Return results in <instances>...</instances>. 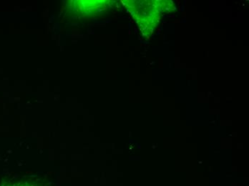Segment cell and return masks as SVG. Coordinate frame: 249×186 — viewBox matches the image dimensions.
Returning a JSON list of instances; mask_svg holds the SVG:
<instances>
[{
	"label": "cell",
	"instance_id": "cell-1",
	"mask_svg": "<svg viewBox=\"0 0 249 186\" xmlns=\"http://www.w3.org/2000/svg\"><path fill=\"white\" fill-rule=\"evenodd\" d=\"M3 186H39L36 183L30 182V181H17V182L7 184Z\"/></svg>",
	"mask_w": 249,
	"mask_h": 186
}]
</instances>
